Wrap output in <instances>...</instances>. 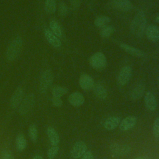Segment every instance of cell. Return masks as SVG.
I'll return each mask as SVG.
<instances>
[{
    "mask_svg": "<svg viewBox=\"0 0 159 159\" xmlns=\"http://www.w3.org/2000/svg\"><path fill=\"white\" fill-rule=\"evenodd\" d=\"M147 26V18L143 11L138 12L134 17L130 24L131 33L136 37L143 35Z\"/></svg>",
    "mask_w": 159,
    "mask_h": 159,
    "instance_id": "6da1fadb",
    "label": "cell"
},
{
    "mask_svg": "<svg viewBox=\"0 0 159 159\" xmlns=\"http://www.w3.org/2000/svg\"><path fill=\"white\" fill-rule=\"evenodd\" d=\"M22 45L23 40L19 36H17L12 40L6 51V57L8 61H14L18 57L21 52Z\"/></svg>",
    "mask_w": 159,
    "mask_h": 159,
    "instance_id": "7a4b0ae2",
    "label": "cell"
},
{
    "mask_svg": "<svg viewBox=\"0 0 159 159\" xmlns=\"http://www.w3.org/2000/svg\"><path fill=\"white\" fill-rule=\"evenodd\" d=\"M53 76L50 70H46L42 73L39 81V91L45 93L53 83Z\"/></svg>",
    "mask_w": 159,
    "mask_h": 159,
    "instance_id": "3957f363",
    "label": "cell"
},
{
    "mask_svg": "<svg viewBox=\"0 0 159 159\" xmlns=\"http://www.w3.org/2000/svg\"><path fill=\"white\" fill-rule=\"evenodd\" d=\"M35 97L33 93L27 94L22 101L18 107V112L20 115H25L33 108L35 104Z\"/></svg>",
    "mask_w": 159,
    "mask_h": 159,
    "instance_id": "277c9868",
    "label": "cell"
},
{
    "mask_svg": "<svg viewBox=\"0 0 159 159\" xmlns=\"http://www.w3.org/2000/svg\"><path fill=\"white\" fill-rule=\"evenodd\" d=\"M89 64L92 68L96 70L104 69L107 65V60L102 52L94 53L89 59Z\"/></svg>",
    "mask_w": 159,
    "mask_h": 159,
    "instance_id": "5b68a950",
    "label": "cell"
},
{
    "mask_svg": "<svg viewBox=\"0 0 159 159\" xmlns=\"http://www.w3.org/2000/svg\"><path fill=\"white\" fill-rule=\"evenodd\" d=\"M109 150L111 153L116 157L125 156L130 153L131 151V147L127 144L120 145L117 143H112L109 146Z\"/></svg>",
    "mask_w": 159,
    "mask_h": 159,
    "instance_id": "8992f818",
    "label": "cell"
},
{
    "mask_svg": "<svg viewBox=\"0 0 159 159\" xmlns=\"http://www.w3.org/2000/svg\"><path fill=\"white\" fill-rule=\"evenodd\" d=\"M87 149V145L84 142L78 141L73 144L70 150V155L73 158L78 159L83 155Z\"/></svg>",
    "mask_w": 159,
    "mask_h": 159,
    "instance_id": "52a82bcc",
    "label": "cell"
},
{
    "mask_svg": "<svg viewBox=\"0 0 159 159\" xmlns=\"http://www.w3.org/2000/svg\"><path fill=\"white\" fill-rule=\"evenodd\" d=\"M132 74V68L129 65L123 66L117 76V83L120 86H124L130 80Z\"/></svg>",
    "mask_w": 159,
    "mask_h": 159,
    "instance_id": "ba28073f",
    "label": "cell"
},
{
    "mask_svg": "<svg viewBox=\"0 0 159 159\" xmlns=\"http://www.w3.org/2000/svg\"><path fill=\"white\" fill-rule=\"evenodd\" d=\"M112 6L116 10L127 12L133 8V4L129 0H111Z\"/></svg>",
    "mask_w": 159,
    "mask_h": 159,
    "instance_id": "9c48e42d",
    "label": "cell"
},
{
    "mask_svg": "<svg viewBox=\"0 0 159 159\" xmlns=\"http://www.w3.org/2000/svg\"><path fill=\"white\" fill-rule=\"evenodd\" d=\"M79 84L80 88L84 91H90L93 89L95 83L93 78L88 74H82L79 79Z\"/></svg>",
    "mask_w": 159,
    "mask_h": 159,
    "instance_id": "30bf717a",
    "label": "cell"
},
{
    "mask_svg": "<svg viewBox=\"0 0 159 159\" xmlns=\"http://www.w3.org/2000/svg\"><path fill=\"white\" fill-rule=\"evenodd\" d=\"M24 90L21 87H18L13 93L10 99V106L12 109H17L23 99Z\"/></svg>",
    "mask_w": 159,
    "mask_h": 159,
    "instance_id": "8fae6325",
    "label": "cell"
},
{
    "mask_svg": "<svg viewBox=\"0 0 159 159\" xmlns=\"http://www.w3.org/2000/svg\"><path fill=\"white\" fill-rule=\"evenodd\" d=\"M137 124V117L134 116H129L120 120L119 129L122 131H127L133 129Z\"/></svg>",
    "mask_w": 159,
    "mask_h": 159,
    "instance_id": "7c38bea8",
    "label": "cell"
},
{
    "mask_svg": "<svg viewBox=\"0 0 159 159\" xmlns=\"http://www.w3.org/2000/svg\"><path fill=\"white\" fill-rule=\"evenodd\" d=\"M144 101L146 108L150 111H155L157 107V99L151 91H147L144 96Z\"/></svg>",
    "mask_w": 159,
    "mask_h": 159,
    "instance_id": "4fadbf2b",
    "label": "cell"
},
{
    "mask_svg": "<svg viewBox=\"0 0 159 159\" xmlns=\"http://www.w3.org/2000/svg\"><path fill=\"white\" fill-rule=\"evenodd\" d=\"M70 104L76 107L82 106L84 102V97L80 92H74L71 93L68 96Z\"/></svg>",
    "mask_w": 159,
    "mask_h": 159,
    "instance_id": "5bb4252c",
    "label": "cell"
},
{
    "mask_svg": "<svg viewBox=\"0 0 159 159\" xmlns=\"http://www.w3.org/2000/svg\"><path fill=\"white\" fill-rule=\"evenodd\" d=\"M44 35L47 42L54 48L60 47L61 43L59 38L55 35L50 29H46L44 30Z\"/></svg>",
    "mask_w": 159,
    "mask_h": 159,
    "instance_id": "9a60e30c",
    "label": "cell"
},
{
    "mask_svg": "<svg viewBox=\"0 0 159 159\" xmlns=\"http://www.w3.org/2000/svg\"><path fill=\"white\" fill-rule=\"evenodd\" d=\"M145 89V87L143 83H140L137 84L131 90V92L130 94V98L134 101L140 99L144 94Z\"/></svg>",
    "mask_w": 159,
    "mask_h": 159,
    "instance_id": "2e32d148",
    "label": "cell"
},
{
    "mask_svg": "<svg viewBox=\"0 0 159 159\" xmlns=\"http://www.w3.org/2000/svg\"><path fill=\"white\" fill-rule=\"evenodd\" d=\"M119 46L124 51L132 56L137 57H143L145 56V53L143 52L139 48H137L126 43H121L119 44Z\"/></svg>",
    "mask_w": 159,
    "mask_h": 159,
    "instance_id": "e0dca14e",
    "label": "cell"
},
{
    "mask_svg": "<svg viewBox=\"0 0 159 159\" xmlns=\"http://www.w3.org/2000/svg\"><path fill=\"white\" fill-rule=\"evenodd\" d=\"M145 34L147 39L152 42L159 40V27L156 25H149L145 29Z\"/></svg>",
    "mask_w": 159,
    "mask_h": 159,
    "instance_id": "ac0fdd59",
    "label": "cell"
},
{
    "mask_svg": "<svg viewBox=\"0 0 159 159\" xmlns=\"http://www.w3.org/2000/svg\"><path fill=\"white\" fill-rule=\"evenodd\" d=\"M120 122V118L117 116H111L107 118L104 122L103 126L107 130H112L117 128Z\"/></svg>",
    "mask_w": 159,
    "mask_h": 159,
    "instance_id": "d6986e66",
    "label": "cell"
},
{
    "mask_svg": "<svg viewBox=\"0 0 159 159\" xmlns=\"http://www.w3.org/2000/svg\"><path fill=\"white\" fill-rule=\"evenodd\" d=\"M93 89L94 95L98 99L104 100L107 98V91L106 87L101 83H97L95 84Z\"/></svg>",
    "mask_w": 159,
    "mask_h": 159,
    "instance_id": "ffe728a7",
    "label": "cell"
},
{
    "mask_svg": "<svg viewBox=\"0 0 159 159\" xmlns=\"http://www.w3.org/2000/svg\"><path fill=\"white\" fill-rule=\"evenodd\" d=\"M47 135L52 145H58L60 142V137L56 130L52 127H48Z\"/></svg>",
    "mask_w": 159,
    "mask_h": 159,
    "instance_id": "44dd1931",
    "label": "cell"
},
{
    "mask_svg": "<svg viewBox=\"0 0 159 159\" xmlns=\"http://www.w3.org/2000/svg\"><path fill=\"white\" fill-rule=\"evenodd\" d=\"M111 22V19L109 17L104 15H101L97 16L94 21V24L96 27L98 28H102L107 25Z\"/></svg>",
    "mask_w": 159,
    "mask_h": 159,
    "instance_id": "7402d4cb",
    "label": "cell"
},
{
    "mask_svg": "<svg viewBox=\"0 0 159 159\" xmlns=\"http://www.w3.org/2000/svg\"><path fill=\"white\" fill-rule=\"evenodd\" d=\"M15 145L18 152L24 150L27 146V141L23 134H19L16 136L15 140Z\"/></svg>",
    "mask_w": 159,
    "mask_h": 159,
    "instance_id": "603a6c76",
    "label": "cell"
},
{
    "mask_svg": "<svg viewBox=\"0 0 159 159\" xmlns=\"http://www.w3.org/2000/svg\"><path fill=\"white\" fill-rule=\"evenodd\" d=\"M50 30L58 38L62 36V29L59 23L55 20H52L49 24Z\"/></svg>",
    "mask_w": 159,
    "mask_h": 159,
    "instance_id": "cb8c5ba5",
    "label": "cell"
},
{
    "mask_svg": "<svg viewBox=\"0 0 159 159\" xmlns=\"http://www.w3.org/2000/svg\"><path fill=\"white\" fill-rule=\"evenodd\" d=\"M68 93V89L61 86H55L52 89V94L53 96L61 98Z\"/></svg>",
    "mask_w": 159,
    "mask_h": 159,
    "instance_id": "d4e9b609",
    "label": "cell"
},
{
    "mask_svg": "<svg viewBox=\"0 0 159 159\" xmlns=\"http://www.w3.org/2000/svg\"><path fill=\"white\" fill-rule=\"evenodd\" d=\"M57 9V0H45V10L48 14H53Z\"/></svg>",
    "mask_w": 159,
    "mask_h": 159,
    "instance_id": "484cf974",
    "label": "cell"
},
{
    "mask_svg": "<svg viewBox=\"0 0 159 159\" xmlns=\"http://www.w3.org/2000/svg\"><path fill=\"white\" fill-rule=\"evenodd\" d=\"M29 137L30 139L33 142H35L38 139V131L35 124H31L29 127Z\"/></svg>",
    "mask_w": 159,
    "mask_h": 159,
    "instance_id": "4316f807",
    "label": "cell"
},
{
    "mask_svg": "<svg viewBox=\"0 0 159 159\" xmlns=\"http://www.w3.org/2000/svg\"><path fill=\"white\" fill-rule=\"evenodd\" d=\"M114 29L111 25H106L101 29L100 35L103 38H108L110 37L114 32Z\"/></svg>",
    "mask_w": 159,
    "mask_h": 159,
    "instance_id": "83f0119b",
    "label": "cell"
},
{
    "mask_svg": "<svg viewBox=\"0 0 159 159\" xmlns=\"http://www.w3.org/2000/svg\"><path fill=\"white\" fill-rule=\"evenodd\" d=\"M59 147L58 145H52L47 150V157L49 159H53L58 154Z\"/></svg>",
    "mask_w": 159,
    "mask_h": 159,
    "instance_id": "f1b7e54d",
    "label": "cell"
},
{
    "mask_svg": "<svg viewBox=\"0 0 159 159\" xmlns=\"http://www.w3.org/2000/svg\"><path fill=\"white\" fill-rule=\"evenodd\" d=\"M68 12V7L66 3L61 1L58 4V13L60 16L64 17L67 15Z\"/></svg>",
    "mask_w": 159,
    "mask_h": 159,
    "instance_id": "f546056e",
    "label": "cell"
},
{
    "mask_svg": "<svg viewBox=\"0 0 159 159\" xmlns=\"http://www.w3.org/2000/svg\"><path fill=\"white\" fill-rule=\"evenodd\" d=\"M152 132L155 139H158L159 137V117L156 118L153 122Z\"/></svg>",
    "mask_w": 159,
    "mask_h": 159,
    "instance_id": "4dcf8cb0",
    "label": "cell"
},
{
    "mask_svg": "<svg viewBox=\"0 0 159 159\" xmlns=\"http://www.w3.org/2000/svg\"><path fill=\"white\" fill-rule=\"evenodd\" d=\"M0 159H14V158L10 150L3 149L0 153Z\"/></svg>",
    "mask_w": 159,
    "mask_h": 159,
    "instance_id": "1f68e13d",
    "label": "cell"
},
{
    "mask_svg": "<svg viewBox=\"0 0 159 159\" xmlns=\"http://www.w3.org/2000/svg\"><path fill=\"white\" fill-rule=\"evenodd\" d=\"M52 102L54 106L58 107H61L63 104V101L61 99V98H58V97H55V96L52 97Z\"/></svg>",
    "mask_w": 159,
    "mask_h": 159,
    "instance_id": "d6a6232c",
    "label": "cell"
},
{
    "mask_svg": "<svg viewBox=\"0 0 159 159\" xmlns=\"http://www.w3.org/2000/svg\"><path fill=\"white\" fill-rule=\"evenodd\" d=\"M70 3L72 9L77 10L80 6L81 0H70Z\"/></svg>",
    "mask_w": 159,
    "mask_h": 159,
    "instance_id": "836d02e7",
    "label": "cell"
},
{
    "mask_svg": "<svg viewBox=\"0 0 159 159\" xmlns=\"http://www.w3.org/2000/svg\"><path fill=\"white\" fill-rule=\"evenodd\" d=\"M81 158V159H94L93 153L89 150H87Z\"/></svg>",
    "mask_w": 159,
    "mask_h": 159,
    "instance_id": "e575fe53",
    "label": "cell"
},
{
    "mask_svg": "<svg viewBox=\"0 0 159 159\" xmlns=\"http://www.w3.org/2000/svg\"><path fill=\"white\" fill-rule=\"evenodd\" d=\"M32 159H43V157H42L41 155H35V156L32 158Z\"/></svg>",
    "mask_w": 159,
    "mask_h": 159,
    "instance_id": "d590c367",
    "label": "cell"
},
{
    "mask_svg": "<svg viewBox=\"0 0 159 159\" xmlns=\"http://www.w3.org/2000/svg\"><path fill=\"white\" fill-rule=\"evenodd\" d=\"M155 21L157 22V23H159V15H158L157 16V17L155 18Z\"/></svg>",
    "mask_w": 159,
    "mask_h": 159,
    "instance_id": "8d00e7d4",
    "label": "cell"
},
{
    "mask_svg": "<svg viewBox=\"0 0 159 159\" xmlns=\"http://www.w3.org/2000/svg\"><path fill=\"white\" fill-rule=\"evenodd\" d=\"M135 159H145V158L143 157H138Z\"/></svg>",
    "mask_w": 159,
    "mask_h": 159,
    "instance_id": "74e56055",
    "label": "cell"
}]
</instances>
